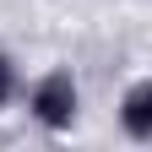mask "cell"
Here are the masks:
<instances>
[{"label": "cell", "instance_id": "3957f363", "mask_svg": "<svg viewBox=\"0 0 152 152\" xmlns=\"http://www.w3.org/2000/svg\"><path fill=\"white\" fill-rule=\"evenodd\" d=\"M16 87H22V82H16V65H11V54H0V109L16 98Z\"/></svg>", "mask_w": 152, "mask_h": 152}, {"label": "cell", "instance_id": "6da1fadb", "mask_svg": "<svg viewBox=\"0 0 152 152\" xmlns=\"http://www.w3.org/2000/svg\"><path fill=\"white\" fill-rule=\"evenodd\" d=\"M76 82H71V71H49V76H38L33 92H27V109H33V120L44 125V130H71L76 125Z\"/></svg>", "mask_w": 152, "mask_h": 152}, {"label": "cell", "instance_id": "7a4b0ae2", "mask_svg": "<svg viewBox=\"0 0 152 152\" xmlns=\"http://www.w3.org/2000/svg\"><path fill=\"white\" fill-rule=\"evenodd\" d=\"M120 125H125L130 141H152V76L136 82V87L120 98Z\"/></svg>", "mask_w": 152, "mask_h": 152}]
</instances>
